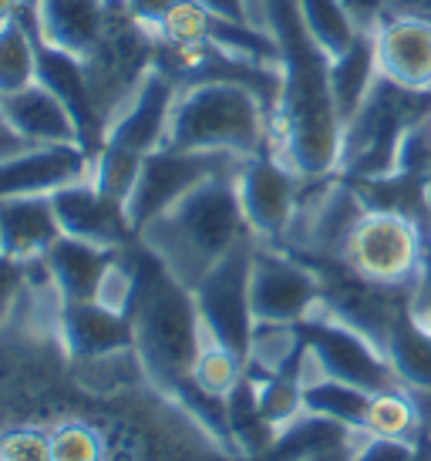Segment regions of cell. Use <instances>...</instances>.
Masks as SVG:
<instances>
[{
	"label": "cell",
	"mask_w": 431,
	"mask_h": 461,
	"mask_svg": "<svg viewBox=\"0 0 431 461\" xmlns=\"http://www.w3.org/2000/svg\"><path fill=\"white\" fill-rule=\"evenodd\" d=\"M428 323H431V310H428Z\"/></svg>",
	"instance_id": "obj_41"
},
{
	"label": "cell",
	"mask_w": 431,
	"mask_h": 461,
	"mask_svg": "<svg viewBox=\"0 0 431 461\" xmlns=\"http://www.w3.org/2000/svg\"><path fill=\"white\" fill-rule=\"evenodd\" d=\"M304 354L300 323H256L246 354V371L253 374H297Z\"/></svg>",
	"instance_id": "obj_25"
},
{
	"label": "cell",
	"mask_w": 431,
	"mask_h": 461,
	"mask_svg": "<svg viewBox=\"0 0 431 461\" xmlns=\"http://www.w3.org/2000/svg\"><path fill=\"white\" fill-rule=\"evenodd\" d=\"M95 155L85 145H31L24 152L0 158V199L14 195H51L68 182L91 176Z\"/></svg>",
	"instance_id": "obj_13"
},
{
	"label": "cell",
	"mask_w": 431,
	"mask_h": 461,
	"mask_svg": "<svg viewBox=\"0 0 431 461\" xmlns=\"http://www.w3.org/2000/svg\"><path fill=\"white\" fill-rule=\"evenodd\" d=\"M118 249L108 246H95L75 236H58V243L44 253V267L51 273V283L64 303H81V300H95L98 283H102L105 269L115 259Z\"/></svg>",
	"instance_id": "obj_19"
},
{
	"label": "cell",
	"mask_w": 431,
	"mask_h": 461,
	"mask_svg": "<svg viewBox=\"0 0 431 461\" xmlns=\"http://www.w3.org/2000/svg\"><path fill=\"white\" fill-rule=\"evenodd\" d=\"M54 461H102L105 458V438L85 421L61 424L51 435Z\"/></svg>",
	"instance_id": "obj_31"
},
{
	"label": "cell",
	"mask_w": 431,
	"mask_h": 461,
	"mask_svg": "<svg viewBox=\"0 0 431 461\" xmlns=\"http://www.w3.org/2000/svg\"><path fill=\"white\" fill-rule=\"evenodd\" d=\"M384 357L391 360L398 381L408 391H415V394L431 391V323L421 321L418 313L408 307V296L388 327Z\"/></svg>",
	"instance_id": "obj_20"
},
{
	"label": "cell",
	"mask_w": 431,
	"mask_h": 461,
	"mask_svg": "<svg viewBox=\"0 0 431 461\" xmlns=\"http://www.w3.org/2000/svg\"><path fill=\"white\" fill-rule=\"evenodd\" d=\"M246 232L236 176H216L142 226L135 240L192 290Z\"/></svg>",
	"instance_id": "obj_3"
},
{
	"label": "cell",
	"mask_w": 431,
	"mask_h": 461,
	"mask_svg": "<svg viewBox=\"0 0 431 461\" xmlns=\"http://www.w3.org/2000/svg\"><path fill=\"white\" fill-rule=\"evenodd\" d=\"M378 81L381 75L378 61H374V38H371V31H364L347 51L330 58V95H334L344 125L361 112V104L371 98Z\"/></svg>",
	"instance_id": "obj_21"
},
{
	"label": "cell",
	"mask_w": 431,
	"mask_h": 461,
	"mask_svg": "<svg viewBox=\"0 0 431 461\" xmlns=\"http://www.w3.org/2000/svg\"><path fill=\"white\" fill-rule=\"evenodd\" d=\"M428 131H431V118H428Z\"/></svg>",
	"instance_id": "obj_42"
},
{
	"label": "cell",
	"mask_w": 431,
	"mask_h": 461,
	"mask_svg": "<svg viewBox=\"0 0 431 461\" xmlns=\"http://www.w3.org/2000/svg\"><path fill=\"white\" fill-rule=\"evenodd\" d=\"M361 435L421 441L425 438V421H421L418 397L411 394L408 387H391V391L371 394L368 418H364V431Z\"/></svg>",
	"instance_id": "obj_24"
},
{
	"label": "cell",
	"mask_w": 431,
	"mask_h": 461,
	"mask_svg": "<svg viewBox=\"0 0 431 461\" xmlns=\"http://www.w3.org/2000/svg\"><path fill=\"white\" fill-rule=\"evenodd\" d=\"M203 4L206 11L219 14L226 21H240V24H250V0H196Z\"/></svg>",
	"instance_id": "obj_36"
},
{
	"label": "cell",
	"mask_w": 431,
	"mask_h": 461,
	"mask_svg": "<svg viewBox=\"0 0 431 461\" xmlns=\"http://www.w3.org/2000/svg\"><path fill=\"white\" fill-rule=\"evenodd\" d=\"M300 333H304L307 350L314 354L317 367L327 377H337V381H347L354 387H364L371 394L378 391H391V387H405L394 374L391 360L384 357L374 340L368 333L354 330L351 323L337 321L324 300L320 307L300 323Z\"/></svg>",
	"instance_id": "obj_8"
},
{
	"label": "cell",
	"mask_w": 431,
	"mask_h": 461,
	"mask_svg": "<svg viewBox=\"0 0 431 461\" xmlns=\"http://www.w3.org/2000/svg\"><path fill=\"white\" fill-rule=\"evenodd\" d=\"M27 300V267L21 259L0 253V330L17 317V307Z\"/></svg>",
	"instance_id": "obj_32"
},
{
	"label": "cell",
	"mask_w": 431,
	"mask_h": 461,
	"mask_svg": "<svg viewBox=\"0 0 431 461\" xmlns=\"http://www.w3.org/2000/svg\"><path fill=\"white\" fill-rule=\"evenodd\" d=\"M21 14H24V4H21V0H0V24L21 17Z\"/></svg>",
	"instance_id": "obj_37"
},
{
	"label": "cell",
	"mask_w": 431,
	"mask_h": 461,
	"mask_svg": "<svg viewBox=\"0 0 431 461\" xmlns=\"http://www.w3.org/2000/svg\"><path fill=\"white\" fill-rule=\"evenodd\" d=\"M337 263L371 286L411 290L425 273V232L408 212L368 209L347 232Z\"/></svg>",
	"instance_id": "obj_5"
},
{
	"label": "cell",
	"mask_w": 431,
	"mask_h": 461,
	"mask_svg": "<svg viewBox=\"0 0 431 461\" xmlns=\"http://www.w3.org/2000/svg\"><path fill=\"white\" fill-rule=\"evenodd\" d=\"M61 236L51 195H14L0 199V253L21 259H41Z\"/></svg>",
	"instance_id": "obj_18"
},
{
	"label": "cell",
	"mask_w": 431,
	"mask_h": 461,
	"mask_svg": "<svg viewBox=\"0 0 431 461\" xmlns=\"http://www.w3.org/2000/svg\"><path fill=\"white\" fill-rule=\"evenodd\" d=\"M347 451H351V445H341V448H327V451H320V455H314V461H347Z\"/></svg>",
	"instance_id": "obj_38"
},
{
	"label": "cell",
	"mask_w": 431,
	"mask_h": 461,
	"mask_svg": "<svg viewBox=\"0 0 431 461\" xmlns=\"http://www.w3.org/2000/svg\"><path fill=\"white\" fill-rule=\"evenodd\" d=\"M243 377H246V360L240 354H233L229 347L216 344V340L206 337L196 360H192V374H189L192 384L199 387L203 394L226 401V394L240 384Z\"/></svg>",
	"instance_id": "obj_28"
},
{
	"label": "cell",
	"mask_w": 431,
	"mask_h": 461,
	"mask_svg": "<svg viewBox=\"0 0 431 461\" xmlns=\"http://www.w3.org/2000/svg\"><path fill=\"white\" fill-rule=\"evenodd\" d=\"M213 11H206L196 0H179L172 11L165 14V21L155 31V41L169 48V51H196L209 44V31H213Z\"/></svg>",
	"instance_id": "obj_29"
},
{
	"label": "cell",
	"mask_w": 431,
	"mask_h": 461,
	"mask_svg": "<svg viewBox=\"0 0 431 461\" xmlns=\"http://www.w3.org/2000/svg\"><path fill=\"white\" fill-rule=\"evenodd\" d=\"M51 205L64 236H75V240H85V243L95 246H108V249H122L128 240H135L125 203L102 193L91 176L68 182L58 193H51Z\"/></svg>",
	"instance_id": "obj_11"
},
{
	"label": "cell",
	"mask_w": 431,
	"mask_h": 461,
	"mask_svg": "<svg viewBox=\"0 0 431 461\" xmlns=\"http://www.w3.org/2000/svg\"><path fill=\"white\" fill-rule=\"evenodd\" d=\"M27 21L41 44L85 61L112 24V0H41Z\"/></svg>",
	"instance_id": "obj_15"
},
{
	"label": "cell",
	"mask_w": 431,
	"mask_h": 461,
	"mask_svg": "<svg viewBox=\"0 0 431 461\" xmlns=\"http://www.w3.org/2000/svg\"><path fill=\"white\" fill-rule=\"evenodd\" d=\"M0 115L27 145H81L78 122L71 108L54 88L44 81H34L27 88L0 98Z\"/></svg>",
	"instance_id": "obj_17"
},
{
	"label": "cell",
	"mask_w": 431,
	"mask_h": 461,
	"mask_svg": "<svg viewBox=\"0 0 431 461\" xmlns=\"http://www.w3.org/2000/svg\"><path fill=\"white\" fill-rule=\"evenodd\" d=\"M250 300L256 323H304L324 300V280L290 249L256 243Z\"/></svg>",
	"instance_id": "obj_9"
},
{
	"label": "cell",
	"mask_w": 431,
	"mask_h": 461,
	"mask_svg": "<svg viewBox=\"0 0 431 461\" xmlns=\"http://www.w3.org/2000/svg\"><path fill=\"white\" fill-rule=\"evenodd\" d=\"M179 0H125V7L132 11V17L139 21V24H145L149 31H159V24L165 21V14L176 7Z\"/></svg>",
	"instance_id": "obj_34"
},
{
	"label": "cell",
	"mask_w": 431,
	"mask_h": 461,
	"mask_svg": "<svg viewBox=\"0 0 431 461\" xmlns=\"http://www.w3.org/2000/svg\"><path fill=\"white\" fill-rule=\"evenodd\" d=\"M297 461H314V455H310V458H297Z\"/></svg>",
	"instance_id": "obj_40"
},
{
	"label": "cell",
	"mask_w": 431,
	"mask_h": 461,
	"mask_svg": "<svg viewBox=\"0 0 431 461\" xmlns=\"http://www.w3.org/2000/svg\"><path fill=\"white\" fill-rule=\"evenodd\" d=\"M256 243L260 240L253 232H246L240 243L192 286V300H196L206 337L229 347L243 360L250 354V337H253L256 327L253 300H250V273H253Z\"/></svg>",
	"instance_id": "obj_6"
},
{
	"label": "cell",
	"mask_w": 431,
	"mask_h": 461,
	"mask_svg": "<svg viewBox=\"0 0 431 461\" xmlns=\"http://www.w3.org/2000/svg\"><path fill=\"white\" fill-rule=\"evenodd\" d=\"M300 189H304V179L287 162H280L270 149L243 162L236 172V195H240L243 219L260 243H283L300 203Z\"/></svg>",
	"instance_id": "obj_10"
},
{
	"label": "cell",
	"mask_w": 431,
	"mask_h": 461,
	"mask_svg": "<svg viewBox=\"0 0 431 461\" xmlns=\"http://www.w3.org/2000/svg\"><path fill=\"white\" fill-rule=\"evenodd\" d=\"M0 461H54L51 435H41L34 428L0 435Z\"/></svg>",
	"instance_id": "obj_33"
},
{
	"label": "cell",
	"mask_w": 431,
	"mask_h": 461,
	"mask_svg": "<svg viewBox=\"0 0 431 461\" xmlns=\"http://www.w3.org/2000/svg\"><path fill=\"white\" fill-rule=\"evenodd\" d=\"M58 340L64 344L71 360H98L132 350V321L125 313L81 300V303H61L58 313Z\"/></svg>",
	"instance_id": "obj_16"
},
{
	"label": "cell",
	"mask_w": 431,
	"mask_h": 461,
	"mask_svg": "<svg viewBox=\"0 0 431 461\" xmlns=\"http://www.w3.org/2000/svg\"><path fill=\"white\" fill-rule=\"evenodd\" d=\"M246 162L243 155L229 152H182V149H155L142 158L139 179L125 199V212L132 230L139 236L142 226H149L155 216L189 195L196 185L216 179V176H236Z\"/></svg>",
	"instance_id": "obj_7"
},
{
	"label": "cell",
	"mask_w": 431,
	"mask_h": 461,
	"mask_svg": "<svg viewBox=\"0 0 431 461\" xmlns=\"http://www.w3.org/2000/svg\"><path fill=\"white\" fill-rule=\"evenodd\" d=\"M378 75L405 91L431 95V24L418 17H381L371 31Z\"/></svg>",
	"instance_id": "obj_14"
},
{
	"label": "cell",
	"mask_w": 431,
	"mask_h": 461,
	"mask_svg": "<svg viewBox=\"0 0 431 461\" xmlns=\"http://www.w3.org/2000/svg\"><path fill=\"white\" fill-rule=\"evenodd\" d=\"M246 374L253 377V384H256V404H260V414L277 428L280 435H283L293 421L304 418V384H300L297 374L293 371H287V374L246 371Z\"/></svg>",
	"instance_id": "obj_27"
},
{
	"label": "cell",
	"mask_w": 431,
	"mask_h": 461,
	"mask_svg": "<svg viewBox=\"0 0 431 461\" xmlns=\"http://www.w3.org/2000/svg\"><path fill=\"white\" fill-rule=\"evenodd\" d=\"M368 404H371V391L347 384V381H337V377H327V374L317 377V381H310V384H304L307 414L341 424V428L354 431V435L364 431Z\"/></svg>",
	"instance_id": "obj_22"
},
{
	"label": "cell",
	"mask_w": 431,
	"mask_h": 461,
	"mask_svg": "<svg viewBox=\"0 0 431 461\" xmlns=\"http://www.w3.org/2000/svg\"><path fill=\"white\" fill-rule=\"evenodd\" d=\"M139 249V286L128 310L132 350L145 377L162 394L179 397V391L189 384L192 360L203 347L206 330L189 286H182L142 243Z\"/></svg>",
	"instance_id": "obj_2"
},
{
	"label": "cell",
	"mask_w": 431,
	"mask_h": 461,
	"mask_svg": "<svg viewBox=\"0 0 431 461\" xmlns=\"http://www.w3.org/2000/svg\"><path fill=\"white\" fill-rule=\"evenodd\" d=\"M165 149L260 155L270 149V104L233 77H196L179 85Z\"/></svg>",
	"instance_id": "obj_4"
},
{
	"label": "cell",
	"mask_w": 431,
	"mask_h": 461,
	"mask_svg": "<svg viewBox=\"0 0 431 461\" xmlns=\"http://www.w3.org/2000/svg\"><path fill=\"white\" fill-rule=\"evenodd\" d=\"M297 11H300L307 34L317 41L327 58L344 54L364 34V27L357 24L344 0H297Z\"/></svg>",
	"instance_id": "obj_26"
},
{
	"label": "cell",
	"mask_w": 431,
	"mask_h": 461,
	"mask_svg": "<svg viewBox=\"0 0 431 461\" xmlns=\"http://www.w3.org/2000/svg\"><path fill=\"white\" fill-rule=\"evenodd\" d=\"M21 4H24V14H27V17H31V14L38 11V4H41V0H21Z\"/></svg>",
	"instance_id": "obj_39"
},
{
	"label": "cell",
	"mask_w": 431,
	"mask_h": 461,
	"mask_svg": "<svg viewBox=\"0 0 431 461\" xmlns=\"http://www.w3.org/2000/svg\"><path fill=\"white\" fill-rule=\"evenodd\" d=\"M27 14L0 24V98L38 81L41 41L34 24H24Z\"/></svg>",
	"instance_id": "obj_23"
},
{
	"label": "cell",
	"mask_w": 431,
	"mask_h": 461,
	"mask_svg": "<svg viewBox=\"0 0 431 461\" xmlns=\"http://www.w3.org/2000/svg\"><path fill=\"white\" fill-rule=\"evenodd\" d=\"M280 48V98L270 118V152L300 176L327 179L341 168L344 122L330 95V58L307 34L297 0H263Z\"/></svg>",
	"instance_id": "obj_1"
},
{
	"label": "cell",
	"mask_w": 431,
	"mask_h": 461,
	"mask_svg": "<svg viewBox=\"0 0 431 461\" xmlns=\"http://www.w3.org/2000/svg\"><path fill=\"white\" fill-rule=\"evenodd\" d=\"M431 451V441H401V438H378V435H357L351 441L347 461H425Z\"/></svg>",
	"instance_id": "obj_30"
},
{
	"label": "cell",
	"mask_w": 431,
	"mask_h": 461,
	"mask_svg": "<svg viewBox=\"0 0 431 461\" xmlns=\"http://www.w3.org/2000/svg\"><path fill=\"white\" fill-rule=\"evenodd\" d=\"M179 95V81L172 75H165L162 68H152L139 91L132 95V102L118 112L112 122V129L105 135L108 149H122L132 155H145L162 149L165 131H169V118H172V104ZM102 145V149H105Z\"/></svg>",
	"instance_id": "obj_12"
},
{
	"label": "cell",
	"mask_w": 431,
	"mask_h": 461,
	"mask_svg": "<svg viewBox=\"0 0 431 461\" xmlns=\"http://www.w3.org/2000/svg\"><path fill=\"white\" fill-rule=\"evenodd\" d=\"M381 17H418L431 24V0H384Z\"/></svg>",
	"instance_id": "obj_35"
}]
</instances>
